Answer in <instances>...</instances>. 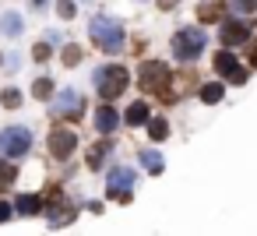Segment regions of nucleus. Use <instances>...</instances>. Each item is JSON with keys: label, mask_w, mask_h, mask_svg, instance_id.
<instances>
[{"label": "nucleus", "mask_w": 257, "mask_h": 236, "mask_svg": "<svg viewBox=\"0 0 257 236\" xmlns=\"http://www.w3.org/2000/svg\"><path fill=\"white\" fill-rule=\"evenodd\" d=\"M88 36H92V43H95L102 53H120L123 43H127L123 22H116V18H92Z\"/></svg>", "instance_id": "obj_1"}, {"label": "nucleus", "mask_w": 257, "mask_h": 236, "mask_svg": "<svg viewBox=\"0 0 257 236\" xmlns=\"http://www.w3.org/2000/svg\"><path fill=\"white\" fill-rule=\"evenodd\" d=\"M173 71L166 67V64H159V60H152V64H145L141 67V88L145 92H152V95H159L162 102H173Z\"/></svg>", "instance_id": "obj_2"}, {"label": "nucleus", "mask_w": 257, "mask_h": 236, "mask_svg": "<svg viewBox=\"0 0 257 236\" xmlns=\"http://www.w3.org/2000/svg\"><path fill=\"white\" fill-rule=\"evenodd\" d=\"M127 81H131V78H127V71H123L120 64H106V67L95 71V88H99L102 99H116V95H123Z\"/></svg>", "instance_id": "obj_3"}, {"label": "nucleus", "mask_w": 257, "mask_h": 236, "mask_svg": "<svg viewBox=\"0 0 257 236\" xmlns=\"http://www.w3.org/2000/svg\"><path fill=\"white\" fill-rule=\"evenodd\" d=\"M204 32L201 29H180L176 36H173V53H176V60H197L201 53H204Z\"/></svg>", "instance_id": "obj_4"}, {"label": "nucleus", "mask_w": 257, "mask_h": 236, "mask_svg": "<svg viewBox=\"0 0 257 236\" xmlns=\"http://www.w3.org/2000/svg\"><path fill=\"white\" fill-rule=\"evenodd\" d=\"M29 148H32L29 127H8V131H0V155L18 159V155H25Z\"/></svg>", "instance_id": "obj_5"}, {"label": "nucleus", "mask_w": 257, "mask_h": 236, "mask_svg": "<svg viewBox=\"0 0 257 236\" xmlns=\"http://www.w3.org/2000/svg\"><path fill=\"white\" fill-rule=\"evenodd\" d=\"M211 64H215V71H218L225 81H232V85H243V81H246V71H243V64H239V60H236L229 50H218Z\"/></svg>", "instance_id": "obj_6"}, {"label": "nucleus", "mask_w": 257, "mask_h": 236, "mask_svg": "<svg viewBox=\"0 0 257 236\" xmlns=\"http://www.w3.org/2000/svg\"><path fill=\"white\" fill-rule=\"evenodd\" d=\"M74 148H78V138H74L71 127H53L50 131V155L53 159H67Z\"/></svg>", "instance_id": "obj_7"}, {"label": "nucleus", "mask_w": 257, "mask_h": 236, "mask_svg": "<svg viewBox=\"0 0 257 236\" xmlns=\"http://www.w3.org/2000/svg\"><path fill=\"white\" fill-rule=\"evenodd\" d=\"M131 183H134V169L131 166H116L109 173V197L113 201H131Z\"/></svg>", "instance_id": "obj_8"}, {"label": "nucleus", "mask_w": 257, "mask_h": 236, "mask_svg": "<svg viewBox=\"0 0 257 236\" xmlns=\"http://www.w3.org/2000/svg\"><path fill=\"white\" fill-rule=\"evenodd\" d=\"M81 109H85V102H81V99H78V92H71V88H67V92H60V95H57V102H53V113H57V116H71V120H74V116H81Z\"/></svg>", "instance_id": "obj_9"}, {"label": "nucleus", "mask_w": 257, "mask_h": 236, "mask_svg": "<svg viewBox=\"0 0 257 236\" xmlns=\"http://www.w3.org/2000/svg\"><path fill=\"white\" fill-rule=\"evenodd\" d=\"M246 36H250L246 22H222V29H218V39L225 43V50L236 46V43H246Z\"/></svg>", "instance_id": "obj_10"}, {"label": "nucleus", "mask_w": 257, "mask_h": 236, "mask_svg": "<svg viewBox=\"0 0 257 236\" xmlns=\"http://www.w3.org/2000/svg\"><path fill=\"white\" fill-rule=\"evenodd\" d=\"M116 127H120V113H116L113 106H99V109H95V131L113 134Z\"/></svg>", "instance_id": "obj_11"}, {"label": "nucleus", "mask_w": 257, "mask_h": 236, "mask_svg": "<svg viewBox=\"0 0 257 236\" xmlns=\"http://www.w3.org/2000/svg\"><path fill=\"white\" fill-rule=\"evenodd\" d=\"M222 11H225V0H204V4L197 8V18H201L204 25H211V22L222 18Z\"/></svg>", "instance_id": "obj_12"}, {"label": "nucleus", "mask_w": 257, "mask_h": 236, "mask_svg": "<svg viewBox=\"0 0 257 236\" xmlns=\"http://www.w3.org/2000/svg\"><path fill=\"white\" fill-rule=\"evenodd\" d=\"M15 211H22V215H39V211H43V197H36V194H22L18 204H15Z\"/></svg>", "instance_id": "obj_13"}, {"label": "nucleus", "mask_w": 257, "mask_h": 236, "mask_svg": "<svg viewBox=\"0 0 257 236\" xmlns=\"http://www.w3.org/2000/svg\"><path fill=\"white\" fill-rule=\"evenodd\" d=\"M127 124H131V127L148 124V102H134V106L127 109Z\"/></svg>", "instance_id": "obj_14"}, {"label": "nucleus", "mask_w": 257, "mask_h": 236, "mask_svg": "<svg viewBox=\"0 0 257 236\" xmlns=\"http://www.w3.org/2000/svg\"><path fill=\"white\" fill-rule=\"evenodd\" d=\"M106 155H109V145H106V141H102V145H92V148H88V166H92V169H102V166H106Z\"/></svg>", "instance_id": "obj_15"}, {"label": "nucleus", "mask_w": 257, "mask_h": 236, "mask_svg": "<svg viewBox=\"0 0 257 236\" xmlns=\"http://www.w3.org/2000/svg\"><path fill=\"white\" fill-rule=\"evenodd\" d=\"M0 32H4V36H22V15H4V18H0Z\"/></svg>", "instance_id": "obj_16"}, {"label": "nucleus", "mask_w": 257, "mask_h": 236, "mask_svg": "<svg viewBox=\"0 0 257 236\" xmlns=\"http://www.w3.org/2000/svg\"><path fill=\"white\" fill-rule=\"evenodd\" d=\"M141 166H145L148 173H162V169H166L162 155H159V152H152V148H148V152H141Z\"/></svg>", "instance_id": "obj_17"}, {"label": "nucleus", "mask_w": 257, "mask_h": 236, "mask_svg": "<svg viewBox=\"0 0 257 236\" xmlns=\"http://www.w3.org/2000/svg\"><path fill=\"white\" fill-rule=\"evenodd\" d=\"M15 176H18V169H15L8 159H0V190H8V187L15 183Z\"/></svg>", "instance_id": "obj_18"}, {"label": "nucleus", "mask_w": 257, "mask_h": 236, "mask_svg": "<svg viewBox=\"0 0 257 236\" xmlns=\"http://www.w3.org/2000/svg\"><path fill=\"white\" fill-rule=\"evenodd\" d=\"M222 92H225V88H222L218 81H211V85H204V88H201V99H204L208 106H215V102H222Z\"/></svg>", "instance_id": "obj_19"}, {"label": "nucleus", "mask_w": 257, "mask_h": 236, "mask_svg": "<svg viewBox=\"0 0 257 236\" xmlns=\"http://www.w3.org/2000/svg\"><path fill=\"white\" fill-rule=\"evenodd\" d=\"M32 95H36V99H50V95H53V81H50V78H36Z\"/></svg>", "instance_id": "obj_20"}, {"label": "nucleus", "mask_w": 257, "mask_h": 236, "mask_svg": "<svg viewBox=\"0 0 257 236\" xmlns=\"http://www.w3.org/2000/svg\"><path fill=\"white\" fill-rule=\"evenodd\" d=\"M148 131H152V138H155V141H166V138H169V124H166L162 116H155V120L148 124Z\"/></svg>", "instance_id": "obj_21"}, {"label": "nucleus", "mask_w": 257, "mask_h": 236, "mask_svg": "<svg viewBox=\"0 0 257 236\" xmlns=\"http://www.w3.org/2000/svg\"><path fill=\"white\" fill-rule=\"evenodd\" d=\"M0 102H4L8 109H18V106H22V92H18V88H8L4 95H0Z\"/></svg>", "instance_id": "obj_22"}, {"label": "nucleus", "mask_w": 257, "mask_h": 236, "mask_svg": "<svg viewBox=\"0 0 257 236\" xmlns=\"http://www.w3.org/2000/svg\"><path fill=\"white\" fill-rule=\"evenodd\" d=\"M74 11H78L74 0H57V15H60V18H74Z\"/></svg>", "instance_id": "obj_23"}, {"label": "nucleus", "mask_w": 257, "mask_h": 236, "mask_svg": "<svg viewBox=\"0 0 257 236\" xmlns=\"http://www.w3.org/2000/svg\"><path fill=\"white\" fill-rule=\"evenodd\" d=\"M78 60H81V50H78V46H67V50H64V64H67V67H74Z\"/></svg>", "instance_id": "obj_24"}, {"label": "nucleus", "mask_w": 257, "mask_h": 236, "mask_svg": "<svg viewBox=\"0 0 257 236\" xmlns=\"http://www.w3.org/2000/svg\"><path fill=\"white\" fill-rule=\"evenodd\" d=\"M32 57H36L39 64H43V60H50V46H46V43H39V46L32 50Z\"/></svg>", "instance_id": "obj_25"}, {"label": "nucleus", "mask_w": 257, "mask_h": 236, "mask_svg": "<svg viewBox=\"0 0 257 236\" xmlns=\"http://www.w3.org/2000/svg\"><path fill=\"white\" fill-rule=\"evenodd\" d=\"M236 8H239V11H246V15H250V11H257V0H236Z\"/></svg>", "instance_id": "obj_26"}, {"label": "nucleus", "mask_w": 257, "mask_h": 236, "mask_svg": "<svg viewBox=\"0 0 257 236\" xmlns=\"http://www.w3.org/2000/svg\"><path fill=\"white\" fill-rule=\"evenodd\" d=\"M159 8H162V11H173V8H176V0H159Z\"/></svg>", "instance_id": "obj_27"}, {"label": "nucleus", "mask_w": 257, "mask_h": 236, "mask_svg": "<svg viewBox=\"0 0 257 236\" xmlns=\"http://www.w3.org/2000/svg\"><path fill=\"white\" fill-rule=\"evenodd\" d=\"M4 218H11V204H0V222Z\"/></svg>", "instance_id": "obj_28"}, {"label": "nucleus", "mask_w": 257, "mask_h": 236, "mask_svg": "<svg viewBox=\"0 0 257 236\" xmlns=\"http://www.w3.org/2000/svg\"><path fill=\"white\" fill-rule=\"evenodd\" d=\"M250 64L257 67V43H253V50H250Z\"/></svg>", "instance_id": "obj_29"}, {"label": "nucleus", "mask_w": 257, "mask_h": 236, "mask_svg": "<svg viewBox=\"0 0 257 236\" xmlns=\"http://www.w3.org/2000/svg\"><path fill=\"white\" fill-rule=\"evenodd\" d=\"M32 8H46V0H32Z\"/></svg>", "instance_id": "obj_30"}]
</instances>
